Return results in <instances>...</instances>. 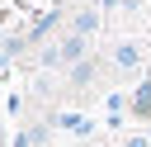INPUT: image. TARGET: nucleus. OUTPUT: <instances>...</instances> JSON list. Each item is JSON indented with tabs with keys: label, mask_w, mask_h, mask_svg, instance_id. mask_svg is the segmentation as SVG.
<instances>
[{
	"label": "nucleus",
	"mask_w": 151,
	"mask_h": 147,
	"mask_svg": "<svg viewBox=\"0 0 151 147\" xmlns=\"http://www.w3.org/2000/svg\"><path fill=\"white\" fill-rule=\"evenodd\" d=\"M14 147H33V133L24 128V133H14Z\"/></svg>",
	"instance_id": "nucleus-7"
},
{
	"label": "nucleus",
	"mask_w": 151,
	"mask_h": 147,
	"mask_svg": "<svg viewBox=\"0 0 151 147\" xmlns=\"http://www.w3.org/2000/svg\"><path fill=\"white\" fill-rule=\"evenodd\" d=\"M132 109H137V114H151V81H146V85L132 95Z\"/></svg>",
	"instance_id": "nucleus-6"
},
{
	"label": "nucleus",
	"mask_w": 151,
	"mask_h": 147,
	"mask_svg": "<svg viewBox=\"0 0 151 147\" xmlns=\"http://www.w3.org/2000/svg\"><path fill=\"white\" fill-rule=\"evenodd\" d=\"M94 71H99V62H94V57H85V62H80V66H71L66 76H71L76 85H85V81H94Z\"/></svg>",
	"instance_id": "nucleus-5"
},
{
	"label": "nucleus",
	"mask_w": 151,
	"mask_h": 147,
	"mask_svg": "<svg viewBox=\"0 0 151 147\" xmlns=\"http://www.w3.org/2000/svg\"><path fill=\"white\" fill-rule=\"evenodd\" d=\"M52 123L66 128V133H76V138H90V119H85V114H57Z\"/></svg>",
	"instance_id": "nucleus-4"
},
{
	"label": "nucleus",
	"mask_w": 151,
	"mask_h": 147,
	"mask_svg": "<svg viewBox=\"0 0 151 147\" xmlns=\"http://www.w3.org/2000/svg\"><path fill=\"white\" fill-rule=\"evenodd\" d=\"M99 24H104V14H99L94 5H85V9L71 19V33H80V38H94V33H99Z\"/></svg>",
	"instance_id": "nucleus-3"
},
{
	"label": "nucleus",
	"mask_w": 151,
	"mask_h": 147,
	"mask_svg": "<svg viewBox=\"0 0 151 147\" xmlns=\"http://www.w3.org/2000/svg\"><path fill=\"white\" fill-rule=\"evenodd\" d=\"M123 147H151V142H146V138H127Z\"/></svg>",
	"instance_id": "nucleus-9"
},
{
	"label": "nucleus",
	"mask_w": 151,
	"mask_h": 147,
	"mask_svg": "<svg viewBox=\"0 0 151 147\" xmlns=\"http://www.w3.org/2000/svg\"><path fill=\"white\" fill-rule=\"evenodd\" d=\"M109 62H113V71H137L142 66V43H132V38L113 43L109 47Z\"/></svg>",
	"instance_id": "nucleus-2"
},
{
	"label": "nucleus",
	"mask_w": 151,
	"mask_h": 147,
	"mask_svg": "<svg viewBox=\"0 0 151 147\" xmlns=\"http://www.w3.org/2000/svg\"><path fill=\"white\" fill-rule=\"evenodd\" d=\"M113 5L123 9V0H94V9H113Z\"/></svg>",
	"instance_id": "nucleus-8"
},
{
	"label": "nucleus",
	"mask_w": 151,
	"mask_h": 147,
	"mask_svg": "<svg viewBox=\"0 0 151 147\" xmlns=\"http://www.w3.org/2000/svg\"><path fill=\"white\" fill-rule=\"evenodd\" d=\"M85 57H90V38L66 33V38H57V43L42 52V66H61V71H71V66H80Z\"/></svg>",
	"instance_id": "nucleus-1"
}]
</instances>
